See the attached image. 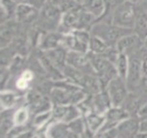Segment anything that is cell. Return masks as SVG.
Instances as JSON below:
<instances>
[{
	"label": "cell",
	"instance_id": "1",
	"mask_svg": "<svg viewBox=\"0 0 147 138\" xmlns=\"http://www.w3.org/2000/svg\"><path fill=\"white\" fill-rule=\"evenodd\" d=\"M90 33L93 36H96L102 39L109 45H115L123 37L133 33V30L119 27L111 22L99 20L92 26Z\"/></svg>",
	"mask_w": 147,
	"mask_h": 138
},
{
	"label": "cell",
	"instance_id": "2",
	"mask_svg": "<svg viewBox=\"0 0 147 138\" xmlns=\"http://www.w3.org/2000/svg\"><path fill=\"white\" fill-rule=\"evenodd\" d=\"M137 16L136 3L131 1H123L117 5L110 16V21L119 27L133 30Z\"/></svg>",
	"mask_w": 147,
	"mask_h": 138
},
{
	"label": "cell",
	"instance_id": "3",
	"mask_svg": "<svg viewBox=\"0 0 147 138\" xmlns=\"http://www.w3.org/2000/svg\"><path fill=\"white\" fill-rule=\"evenodd\" d=\"M91 33L88 30H74L62 36L61 46L69 51L88 53Z\"/></svg>",
	"mask_w": 147,
	"mask_h": 138
},
{
	"label": "cell",
	"instance_id": "4",
	"mask_svg": "<svg viewBox=\"0 0 147 138\" xmlns=\"http://www.w3.org/2000/svg\"><path fill=\"white\" fill-rule=\"evenodd\" d=\"M62 12L57 5L45 1L39 12V26L47 32L58 30Z\"/></svg>",
	"mask_w": 147,
	"mask_h": 138
},
{
	"label": "cell",
	"instance_id": "5",
	"mask_svg": "<svg viewBox=\"0 0 147 138\" xmlns=\"http://www.w3.org/2000/svg\"><path fill=\"white\" fill-rule=\"evenodd\" d=\"M128 75L126 77V83L130 92H135L140 89L143 80L142 73V57L139 54H134L129 56Z\"/></svg>",
	"mask_w": 147,
	"mask_h": 138
},
{
	"label": "cell",
	"instance_id": "6",
	"mask_svg": "<svg viewBox=\"0 0 147 138\" xmlns=\"http://www.w3.org/2000/svg\"><path fill=\"white\" fill-rule=\"evenodd\" d=\"M105 89L108 93V96H109L113 106H123V103L125 102L129 93H130L126 80L119 76H117L110 81Z\"/></svg>",
	"mask_w": 147,
	"mask_h": 138
},
{
	"label": "cell",
	"instance_id": "7",
	"mask_svg": "<svg viewBox=\"0 0 147 138\" xmlns=\"http://www.w3.org/2000/svg\"><path fill=\"white\" fill-rule=\"evenodd\" d=\"M142 42L143 40L140 39L133 32L131 34L123 37L122 39L115 44V47H117V51L119 53H124V54H127L128 56H131V55L134 54L140 55Z\"/></svg>",
	"mask_w": 147,
	"mask_h": 138
},
{
	"label": "cell",
	"instance_id": "8",
	"mask_svg": "<svg viewBox=\"0 0 147 138\" xmlns=\"http://www.w3.org/2000/svg\"><path fill=\"white\" fill-rule=\"evenodd\" d=\"M129 117H131V115L124 106H111L105 113V122L99 131L117 128L119 123L128 119Z\"/></svg>",
	"mask_w": 147,
	"mask_h": 138
},
{
	"label": "cell",
	"instance_id": "9",
	"mask_svg": "<svg viewBox=\"0 0 147 138\" xmlns=\"http://www.w3.org/2000/svg\"><path fill=\"white\" fill-rule=\"evenodd\" d=\"M67 64L79 70L85 74H95L90 62L88 53H81L76 51H67ZM96 75V74H95Z\"/></svg>",
	"mask_w": 147,
	"mask_h": 138
},
{
	"label": "cell",
	"instance_id": "10",
	"mask_svg": "<svg viewBox=\"0 0 147 138\" xmlns=\"http://www.w3.org/2000/svg\"><path fill=\"white\" fill-rule=\"evenodd\" d=\"M140 122L137 116H131L124 120L117 127V138H136L140 132Z\"/></svg>",
	"mask_w": 147,
	"mask_h": 138
},
{
	"label": "cell",
	"instance_id": "11",
	"mask_svg": "<svg viewBox=\"0 0 147 138\" xmlns=\"http://www.w3.org/2000/svg\"><path fill=\"white\" fill-rule=\"evenodd\" d=\"M62 36L63 34L58 32H46L45 35L42 36V39L40 41V48L42 51H48L51 49H54L56 47L61 46Z\"/></svg>",
	"mask_w": 147,
	"mask_h": 138
},
{
	"label": "cell",
	"instance_id": "12",
	"mask_svg": "<svg viewBox=\"0 0 147 138\" xmlns=\"http://www.w3.org/2000/svg\"><path fill=\"white\" fill-rule=\"evenodd\" d=\"M16 16L18 22L20 23H29L34 21L36 16H39V12H38V8L33 5L18 3Z\"/></svg>",
	"mask_w": 147,
	"mask_h": 138
},
{
	"label": "cell",
	"instance_id": "13",
	"mask_svg": "<svg viewBox=\"0 0 147 138\" xmlns=\"http://www.w3.org/2000/svg\"><path fill=\"white\" fill-rule=\"evenodd\" d=\"M67 49H65L63 46H59L54 49H51L48 51H44L45 54L48 56V58L53 64L62 72L64 67L67 66Z\"/></svg>",
	"mask_w": 147,
	"mask_h": 138
},
{
	"label": "cell",
	"instance_id": "14",
	"mask_svg": "<svg viewBox=\"0 0 147 138\" xmlns=\"http://www.w3.org/2000/svg\"><path fill=\"white\" fill-rule=\"evenodd\" d=\"M22 100V97L14 92L13 90H8V89H2L1 91V106L2 110H12V108H16V106L20 101Z\"/></svg>",
	"mask_w": 147,
	"mask_h": 138
},
{
	"label": "cell",
	"instance_id": "15",
	"mask_svg": "<svg viewBox=\"0 0 147 138\" xmlns=\"http://www.w3.org/2000/svg\"><path fill=\"white\" fill-rule=\"evenodd\" d=\"M82 5L97 21L105 14V4L103 0H85Z\"/></svg>",
	"mask_w": 147,
	"mask_h": 138
},
{
	"label": "cell",
	"instance_id": "16",
	"mask_svg": "<svg viewBox=\"0 0 147 138\" xmlns=\"http://www.w3.org/2000/svg\"><path fill=\"white\" fill-rule=\"evenodd\" d=\"M84 118H85L87 127L92 132H94L95 134L102 128L104 122H105V115L95 113V112H92V113L88 114Z\"/></svg>",
	"mask_w": 147,
	"mask_h": 138
},
{
	"label": "cell",
	"instance_id": "17",
	"mask_svg": "<svg viewBox=\"0 0 147 138\" xmlns=\"http://www.w3.org/2000/svg\"><path fill=\"white\" fill-rule=\"evenodd\" d=\"M137 6V5H136ZM133 32L137 35L140 39L145 40L147 38V18L143 12L137 8V16H136L135 25H134Z\"/></svg>",
	"mask_w": 147,
	"mask_h": 138
},
{
	"label": "cell",
	"instance_id": "18",
	"mask_svg": "<svg viewBox=\"0 0 147 138\" xmlns=\"http://www.w3.org/2000/svg\"><path fill=\"white\" fill-rule=\"evenodd\" d=\"M109 44H107L106 42H104L102 39L98 38L96 36L91 35L89 42V51L88 52L94 53V54H99V55H104L106 53V51L109 48Z\"/></svg>",
	"mask_w": 147,
	"mask_h": 138
},
{
	"label": "cell",
	"instance_id": "19",
	"mask_svg": "<svg viewBox=\"0 0 147 138\" xmlns=\"http://www.w3.org/2000/svg\"><path fill=\"white\" fill-rule=\"evenodd\" d=\"M129 64H130V58L127 54L119 53L117 60L115 62V67L117 69V76L126 80V77L128 75L129 71Z\"/></svg>",
	"mask_w": 147,
	"mask_h": 138
},
{
	"label": "cell",
	"instance_id": "20",
	"mask_svg": "<svg viewBox=\"0 0 147 138\" xmlns=\"http://www.w3.org/2000/svg\"><path fill=\"white\" fill-rule=\"evenodd\" d=\"M30 108L27 106H21L16 108L13 114V120L16 126H25L30 118Z\"/></svg>",
	"mask_w": 147,
	"mask_h": 138
},
{
	"label": "cell",
	"instance_id": "21",
	"mask_svg": "<svg viewBox=\"0 0 147 138\" xmlns=\"http://www.w3.org/2000/svg\"><path fill=\"white\" fill-rule=\"evenodd\" d=\"M67 127H69V130H71L73 132L81 135V134L86 130V128H87L85 118L80 117V118H78V119L71 121V122L67 123Z\"/></svg>",
	"mask_w": 147,
	"mask_h": 138
},
{
	"label": "cell",
	"instance_id": "22",
	"mask_svg": "<svg viewBox=\"0 0 147 138\" xmlns=\"http://www.w3.org/2000/svg\"><path fill=\"white\" fill-rule=\"evenodd\" d=\"M52 119V114H51V110H47V112H43V113L37 114L35 115L34 119H33V125L37 128H41L42 126L49 123V121H51Z\"/></svg>",
	"mask_w": 147,
	"mask_h": 138
},
{
	"label": "cell",
	"instance_id": "23",
	"mask_svg": "<svg viewBox=\"0 0 147 138\" xmlns=\"http://www.w3.org/2000/svg\"><path fill=\"white\" fill-rule=\"evenodd\" d=\"M95 138H117V128H113L104 131H98L95 134Z\"/></svg>",
	"mask_w": 147,
	"mask_h": 138
},
{
	"label": "cell",
	"instance_id": "24",
	"mask_svg": "<svg viewBox=\"0 0 147 138\" xmlns=\"http://www.w3.org/2000/svg\"><path fill=\"white\" fill-rule=\"evenodd\" d=\"M137 117L140 119V121L147 119V101L141 106V108L139 110V112L137 114Z\"/></svg>",
	"mask_w": 147,
	"mask_h": 138
},
{
	"label": "cell",
	"instance_id": "25",
	"mask_svg": "<svg viewBox=\"0 0 147 138\" xmlns=\"http://www.w3.org/2000/svg\"><path fill=\"white\" fill-rule=\"evenodd\" d=\"M136 5H137V8L141 12H143L147 18V0H140L138 3H136Z\"/></svg>",
	"mask_w": 147,
	"mask_h": 138
},
{
	"label": "cell",
	"instance_id": "26",
	"mask_svg": "<svg viewBox=\"0 0 147 138\" xmlns=\"http://www.w3.org/2000/svg\"><path fill=\"white\" fill-rule=\"evenodd\" d=\"M81 138H95V133L92 132L89 128H86V130L81 134Z\"/></svg>",
	"mask_w": 147,
	"mask_h": 138
},
{
	"label": "cell",
	"instance_id": "27",
	"mask_svg": "<svg viewBox=\"0 0 147 138\" xmlns=\"http://www.w3.org/2000/svg\"><path fill=\"white\" fill-rule=\"evenodd\" d=\"M140 91H142L144 94L147 95V77H143V80H142V84H141V87H140Z\"/></svg>",
	"mask_w": 147,
	"mask_h": 138
},
{
	"label": "cell",
	"instance_id": "28",
	"mask_svg": "<svg viewBox=\"0 0 147 138\" xmlns=\"http://www.w3.org/2000/svg\"><path fill=\"white\" fill-rule=\"evenodd\" d=\"M142 73L143 77H147V57L142 60Z\"/></svg>",
	"mask_w": 147,
	"mask_h": 138
},
{
	"label": "cell",
	"instance_id": "29",
	"mask_svg": "<svg viewBox=\"0 0 147 138\" xmlns=\"http://www.w3.org/2000/svg\"><path fill=\"white\" fill-rule=\"evenodd\" d=\"M136 138H147V131H140L137 134Z\"/></svg>",
	"mask_w": 147,
	"mask_h": 138
},
{
	"label": "cell",
	"instance_id": "30",
	"mask_svg": "<svg viewBox=\"0 0 147 138\" xmlns=\"http://www.w3.org/2000/svg\"><path fill=\"white\" fill-rule=\"evenodd\" d=\"M125 1H131V2H134V3H138L140 0H125Z\"/></svg>",
	"mask_w": 147,
	"mask_h": 138
},
{
	"label": "cell",
	"instance_id": "31",
	"mask_svg": "<svg viewBox=\"0 0 147 138\" xmlns=\"http://www.w3.org/2000/svg\"><path fill=\"white\" fill-rule=\"evenodd\" d=\"M77 2L78 3H80V4H83V3H84V1H85V0H76Z\"/></svg>",
	"mask_w": 147,
	"mask_h": 138
}]
</instances>
